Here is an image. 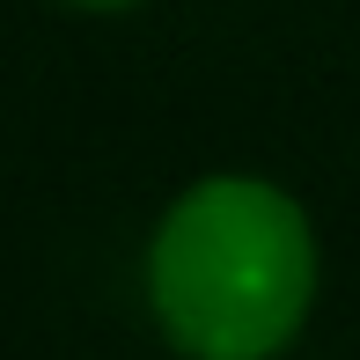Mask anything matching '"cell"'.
Wrapping results in <instances>:
<instances>
[{
	"label": "cell",
	"mask_w": 360,
	"mask_h": 360,
	"mask_svg": "<svg viewBox=\"0 0 360 360\" xmlns=\"http://www.w3.org/2000/svg\"><path fill=\"white\" fill-rule=\"evenodd\" d=\"M316 221L272 176H199L155 221L147 309L184 360H280L316 309Z\"/></svg>",
	"instance_id": "cell-1"
},
{
	"label": "cell",
	"mask_w": 360,
	"mask_h": 360,
	"mask_svg": "<svg viewBox=\"0 0 360 360\" xmlns=\"http://www.w3.org/2000/svg\"><path fill=\"white\" fill-rule=\"evenodd\" d=\"M74 8H133V0H74Z\"/></svg>",
	"instance_id": "cell-2"
}]
</instances>
